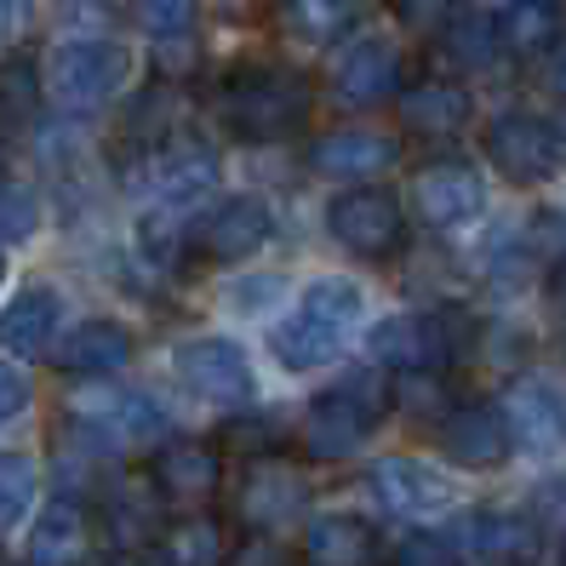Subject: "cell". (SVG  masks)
I'll use <instances>...</instances> for the list:
<instances>
[{
  "mask_svg": "<svg viewBox=\"0 0 566 566\" xmlns=\"http://www.w3.org/2000/svg\"><path fill=\"white\" fill-rule=\"evenodd\" d=\"M29 18H35V7H29V0H0V46H12V41H23V29H29Z\"/></svg>",
  "mask_w": 566,
  "mask_h": 566,
  "instance_id": "obj_39",
  "label": "cell"
},
{
  "mask_svg": "<svg viewBox=\"0 0 566 566\" xmlns=\"http://www.w3.org/2000/svg\"><path fill=\"white\" fill-rule=\"evenodd\" d=\"M195 7H201V0H132V18H138L149 35H184L195 23Z\"/></svg>",
  "mask_w": 566,
  "mask_h": 566,
  "instance_id": "obj_34",
  "label": "cell"
},
{
  "mask_svg": "<svg viewBox=\"0 0 566 566\" xmlns=\"http://www.w3.org/2000/svg\"><path fill=\"white\" fill-rule=\"evenodd\" d=\"M86 544H92V510L81 497H46L23 538V560L29 566H81Z\"/></svg>",
  "mask_w": 566,
  "mask_h": 566,
  "instance_id": "obj_18",
  "label": "cell"
},
{
  "mask_svg": "<svg viewBox=\"0 0 566 566\" xmlns=\"http://www.w3.org/2000/svg\"><path fill=\"white\" fill-rule=\"evenodd\" d=\"M41 229V195L23 184H0V247H23Z\"/></svg>",
  "mask_w": 566,
  "mask_h": 566,
  "instance_id": "obj_33",
  "label": "cell"
},
{
  "mask_svg": "<svg viewBox=\"0 0 566 566\" xmlns=\"http://www.w3.org/2000/svg\"><path fill=\"white\" fill-rule=\"evenodd\" d=\"M355 23V0H286V29L304 46H332L344 41Z\"/></svg>",
  "mask_w": 566,
  "mask_h": 566,
  "instance_id": "obj_31",
  "label": "cell"
},
{
  "mask_svg": "<svg viewBox=\"0 0 566 566\" xmlns=\"http://www.w3.org/2000/svg\"><path fill=\"white\" fill-rule=\"evenodd\" d=\"M486 160L504 172L510 184H549L560 172V160H566V138H560V126H549L544 115H497L486 126Z\"/></svg>",
  "mask_w": 566,
  "mask_h": 566,
  "instance_id": "obj_9",
  "label": "cell"
},
{
  "mask_svg": "<svg viewBox=\"0 0 566 566\" xmlns=\"http://www.w3.org/2000/svg\"><path fill=\"white\" fill-rule=\"evenodd\" d=\"M549 297H555V310L566 315V263H560V270L549 275Z\"/></svg>",
  "mask_w": 566,
  "mask_h": 566,
  "instance_id": "obj_41",
  "label": "cell"
},
{
  "mask_svg": "<svg viewBox=\"0 0 566 566\" xmlns=\"http://www.w3.org/2000/svg\"><path fill=\"white\" fill-rule=\"evenodd\" d=\"M366 321V292L349 275H321L304 286V297L270 326V355L286 366V373L310 378L326 373L332 360H344L355 326Z\"/></svg>",
  "mask_w": 566,
  "mask_h": 566,
  "instance_id": "obj_1",
  "label": "cell"
},
{
  "mask_svg": "<svg viewBox=\"0 0 566 566\" xmlns=\"http://www.w3.org/2000/svg\"><path fill=\"white\" fill-rule=\"evenodd\" d=\"M497 35H504L510 57H538L560 41V7L555 0H510L497 12Z\"/></svg>",
  "mask_w": 566,
  "mask_h": 566,
  "instance_id": "obj_26",
  "label": "cell"
},
{
  "mask_svg": "<svg viewBox=\"0 0 566 566\" xmlns=\"http://www.w3.org/2000/svg\"><path fill=\"white\" fill-rule=\"evenodd\" d=\"M315 109L310 75L286 70V63H247L223 81V120L241 132L247 144H275L292 138Z\"/></svg>",
  "mask_w": 566,
  "mask_h": 566,
  "instance_id": "obj_2",
  "label": "cell"
},
{
  "mask_svg": "<svg viewBox=\"0 0 566 566\" xmlns=\"http://www.w3.org/2000/svg\"><path fill=\"white\" fill-rule=\"evenodd\" d=\"M310 566H378V532L360 515H315L304 526Z\"/></svg>",
  "mask_w": 566,
  "mask_h": 566,
  "instance_id": "obj_23",
  "label": "cell"
},
{
  "mask_svg": "<svg viewBox=\"0 0 566 566\" xmlns=\"http://www.w3.org/2000/svg\"><path fill=\"white\" fill-rule=\"evenodd\" d=\"M373 492L389 515L401 521H441L458 510V486L423 458H378L373 463Z\"/></svg>",
  "mask_w": 566,
  "mask_h": 566,
  "instance_id": "obj_12",
  "label": "cell"
},
{
  "mask_svg": "<svg viewBox=\"0 0 566 566\" xmlns=\"http://www.w3.org/2000/svg\"><path fill=\"white\" fill-rule=\"evenodd\" d=\"M326 235L366 263H384L407 247V212L389 189H338L326 201Z\"/></svg>",
  "mask_w": 566,
  "mask_h": 566,
  "instance_id": "obj_7",
  "label": "cell"
},
{
  "mask_svg": "<svg viewBox=\"0 0 566 566\" xmlns=\"http://www.w3.org/2000/svg\"><path fill=\"white\" fill-rule=\"evenodd\" d=\"M560 566H566V544H560Z\"/></svg>",
  "mask_w": 566,
  "mask_h": 566,
  "instance_id": "obj_44",
  "label": "cell"
},
{
  "mask_svg": "<svg viewBox=\"0 0 566 566\" xmlns=\"http://www.w3.org/2000/svg\"><path fill=\"white\" fill-rule=\"evenodd\" d=\"M441 52L458 70H492V63L504 57V35H497V23L486 12H463L441 29Z\"/></svg>",
  "mask_w": 566,
  "mask_h": 566,
  "instance_id": "obj_29",
  "label": "cell"
},
{
  "mask_svg": "<svg viewBox=\"0 0 566 566\" xmlns=\"http://www.w3.org/2000/svg\"><path fill=\"white\" fill-rule=\"evenodd\" d=\"M160 526H166V497H160L155 475H126L104 492V532L115 549H126V555L155 549Z\"/></svg>",
  "mask_w": 566,
  "mask_h": 566,
  "instance_id": "obj_17",
  "label": "cell"
},
{
  "mask_svg": "<svg viewBox=\"0 0 566 566\" xmlns=\"http://www.w3.org/2000/svg\"><path fill=\"white\" fill-rule=\"evenodd\" d=\"M172 373H178V384L195 395V401H201V407H218V412L247 407L252 389H258L252 355H247L235 338H218V332L178 344V349H172Z\"/></svg>",
  "mask_w": 566,
  "mask_h": 566,
  "instance_id": "obj_6",
  "label": "cell"
},
{
  "mask_svg": "<svg viewBox=\"0 0 566 566\" xmlns=\"http://www.w3.org/2000/svg\"><path fill=\"white\" fill-rule=\"evenodd\" d=\"M132 360V332L109 315H92L81 326H70V338L57 344V366L70 378H109Z\"/></svg>",
  "mask_w": 566,
  "mask_h": 566,
  "instance_id": "obj_20",
  "label": "cell"
},
{
  "mask_svg": "<svg viewBox=\"0 0 566 566\" xmlns=\"http://www.w3.org/2000/svg\"><path fill=\"white\" fill-rule=\"evenodd\" d=\"M281 436H286V423H281V412H247L241 423H229V441L235 447H281Z\"/></svg>",
  "mask_w": 566,
  "mask_h": 566,
  "instance_id": "obj_36",
  "label": "cell"
},
{
  "mask_svg": "<svg viewBox=\"0 0 566 566\" xmlns=\"http://www.w3.org/2000/svg\"><path fill=\"white\" fill-rule=\"evenodd\" d=\"M544 57H549V86H555V92L566 97V35H560V41H555V46H549Z\"/></svg>",
  "mask_w": 566,
  "mask_h": 566,
  "instance_id": "obj_40",
  "label": "cell"
},
{
  "mask_svg": "<svg viewBox=\"0 0 566 566\" xmlns=\"http://www.w3.org/2000/svg\"><path fill=\"white\" fill-rule=\"evenodd\" d=\"M510 423L504 407L486 401H463L452 412H441V452L458 463V470H497L510 458Z\"/></svg>",
  "mask_w": 566,
  "mask_h": 566,
  "instance_id": "obj_16",
  "label": "cell"
},
{
  "mask_svg": "<svg viewBox=\"0 0 566 566\" xmlns=\"http://www.w3.org/2000/svg\"><path fill=\"white\" fill-rule=\"evenodd\" d=\"M401 75H407L401 46L389 35H360L338 52V63H332V97L349 109H373V104L401 92Z\"/></svg>",
  "mask_w": 566,
  "mask_h": 566,
  "instance_id": "obj_11",
  "label": "cell"
},
{
  "mask_svg": "<svg viewBox=\"0 0 566 566\" xmlns=\"http://www.w3.org/2000/svg\"><path fill=\"white\" fill-rule=\"evenodd\" d=\"M395 566H458V549L447 538H436V532H412L395 549Z\"/></svg>",
  "mask_w": 566,
  "mask_h": 566,
  "instance_id": "obj_35",
  "label": "cell"
},
{
  "mask_svg": "<svg viewBox=\"0 0 566 566\" xmlns=\"http://www.w3.org/2000/svg\"><path fill=\"white\" fill-rule=\"evenodd\" d=\"M41 92L46 75L35 70V57H0V138H18L23 126H35Z\"/></svg>",
  "mask_w": 566,
  "mask_h": 566,
  "instance_id": "obj_28",
  "label": "cell"
},
{
  "mask_svg": "<svg viewBox=\"0 0 566 566\" xmlns=\"http://www.w3.org/2000/svg\"><path fill=\"white\" fill-rule=\"evenodd\" d=\"M395 155L389 138H378V132H360V126H338L326 132V138L310 144V166L326 178H366V172H384Z\"/></svg>",
  "mask_w": 566,
  "mask_h": 566,
  "instance_id": "obj_24",
  "label": "cell"
},
{
  "mask_svg": "<svg viewBox=\"0 0 566 566\" xmlns=\"http://www.w3.org/2000/svg\"><path fill=\"white\" fill-rule=\"evenodd\" d=\"M395 115H401L407 132H418V138H447V132H458L463 120H470V92H463L458 81H412L395 92Z\"/></svg>",
  "mask_w": 566,
  "mask_h": 566,
  "instance_id": "obj_22",
  "label": "cell"
},
{
  "mask_svg": "<svg viewBox=\"0 0 566 566\" xmlns=\"http://www.w3.org/2000/svg\"><path fill=\"white\" fill-rule=\"evenodd\" d=\"M458 7H470V12H486V18H492V12H504L510 0H458Z\"/></svg>",
  "mask_w": 566,
  "mask_h": 566,
  "instance_id": "obj_42",
  "label": "cell"
},
{
  "mask_svg": "<svg viewBox=\"0 0 566 566\" xmlns=\"http://www.w3.org/2000/svg\"><path fill=\"white\" fill-rule=\"evenodd\" d=\"M304 504H310V481L297 475L292 463H281V458H258L252 463V475L241 486V515L252 526H281L292 515H304Z\"/></svg>",
  "mask_w": 566,
  "mask_h": 566,
  "instance_id": "obj_21",
  "label": "cell"
},
{
  "mask_svg": "<svg viewBox=\"0 0 566 566\" xmlns=\"http://www.w3.org/2000/svg\"><path fill=\"white\" fill-rule=\"evenodd\" d=\"M57 332H63V292L46 281L18 286L0 310V349L18 360H46L57 349Z\"/></svg>",
  "mask_w": 566,
  "mask_h": 566,
  "instance_id": "obj_14",
  "label": "cell"
},
{
  "mask_svg": "<svg viewBox=\"0 0 566 566\" xmlns=\"http://www.w3.org/2000/svg\"><path fill=\"white\" fill-rule=\"evenodd\" d=\"M126 86H132V52L109 35H70L46 57V92L70 115H92L115 104Z\"/></svg>",
  "mask_w": 566,
  "mask_h": 566,
  "instance_id": "obj_4",
  "label": "cell"
},
{
  "mask_svg": "<svg viewBox=\"0 0 566 566\" xmlns=\"http://www.w3.org/2000/svg\"><path fill=\"white\" fill-rule=\"evenodd\" d=\"M275 241V207L263 195H223V201L189 229V247L212 263H241Z\"/></svg>",
  "mask_w": 566,
  "mask_h": 566,
  "instance_id": "obj_10",
  "label": "cell"
},
{
  "mask_svg": "<svg viewBox=\"0 0 566 566\" xmlns=\"http://www.w3.org/2000/svg\"><path fill=\"white\" fill-rule=\"evenodd\" d=\"M366 349L384 373L395 378H423V373H441V366L458 355V326L447 315H423V310H407V315H389L366 332Z\"/></svg>",
  "mask_w": 566,
  "mask_h": 566,
  "instance_id": "obj_8",
  "label": "cell"
},
{
  "mask_svg": "<svg viewBox=\"0 0 566 566\" xmlns=\"http://www.w3.org/2000/svg\"><path fill=\"white\" fill-rule=\"evenodd\" d=\"M504 423L510 441L532 458H555L566 452V395L544 378H521L504 395Z\"/></svg>",
  "mask_w": 566,
  "mask_h": 566,
  "instance_id": "obj_15",
  "label": "cell"
},
{
  "mask_svg": "<svg viewBox=\"0 0 566 566\" xmlns=\"http://www.w3.org/2000/svg\"><path fill=\"white\" fill-rule=\"evenodd\" d=\"M172 120H178V92L149 86V92L132 97V109L120 120V138L132 149H160V144H172Z\"/></svg>",
  "mask_w": 566,
  "mask_h": 566,
  "instance_id": "obj_30",
  "label": "cell"
},
{
  "mask_svg": "<svg viewBox=\"0 0 566 566\" xmlns=\"http://www.w3.org/2000/svg\"><path fill=\"white\" fill-rule=\"evenodd\" d=\"M463 549L486 566H521L532 549H538V526L526 515H510V510H481L470 526H463Z\"/></svg>",
  "mask_w": 566,
  "mask_h": 566,
  "instance_id": "obj_25",
  "label": "cell"
},
{
  "mask_svg": "<svg viewBox=\"0 0 566 566\" xmlns=\"http://www.w3.org/2000/svg\"><path fill=\"white\" fill-rule=\"evenodd\" d=\"M41 470L29 452H0V532H12L29 510H35Z\"/></svg>",
  "mask_w": 566,
  "mask_h": 566,
  "instance_id": "obj_32",
  "label": "cell"
},
{
  "mask_svg": "<svg viewBox=\"0 0 566 566\" xmlns=\"http://www.w3.org/2000/svg\"><path fill=\"white\" fill-rule=\"evenodd\" d=\"M389 384H384V373L378 366H355V373H344L332 389H321L315 401H310V412H304V452L310 458H349L355 447H366L373 441V429L384 423V412H389Z\"/></svg>",
  "mask_w": 566,
  "mask_h": 566,
  "instance_id": "obj_3",
  "label": "cell"
},
{
  "mask_svg": "<svg viewBox=\"0 0 566 566\" xmlns=\"http://www.w3.org/2000/svg\"><path fill=\"white\" fill-rule=\"evenodd\" d=\"M0 281H7V258H0Z\"/></svg>",
  "mask_w": 566,
  "mask_h": 566,
  "instance_id": "obj_43",
  "label": "cell"
},
{
  "mask_svg": "<svg viewBox=\"0 0 566 566\" xmlns=\"http://www.w3.org/2000/svg\"><path fill=\"white\" fill-rule=\"evenodd\" d=\"M218 560H223V526L212 515H184L160 526L155 566H218Z\"/></svg>",
  "mask_w": 566,
  "mask_h": 566,
  "instance_id": "obj_27",
  "label": "cell"
},
{
  "mask_svg": "<svg viewBox=\"0 0 566 566\" xmlns=\"http://www.w3.org/2000/svg\"><path fill=\"white\" fill-rule=\"evenodd\" d=\"M229 566H292V555L275 538H247L235 555H229Z\"/></svg>",
  "mask_w": 566,
  "mask_h": 566,
  "instance_id": "obj_38",
  "label": "cell"
},
{
  "mask_svg": "<svg viewBox=\"0 0 566 566\" xmlns=\"http://www.w3.org/2000/svg\"><path fill=\"white\" fill-rule=\"evenodd\" d=\"M29 401H35V389H29V378L18 373L12 360H0V429H7L12 418L29 412Z\"/></svg>",
  "mask_w": 566,
  "mask_h": 566,
  "instance_id": "obj_37",
  "label": "cell"
},
{
  "mask_svg": "<svg viewBox=\"0 0 566 566\" xmlns=\"http://www.w3.org/2000/svg\"><path fill=\"white\" fill-rule=\"evenodd\" d=\"M412 201L429 229H463L486 212V178L470 160H429L412 178Z\"/></svg>",
  "mask_w": 566,
  "mask_h": 566,
  "instance_id": "obj_13",
  "label": "cell"
},
{
  "mask_svg": "<svg viewBox=\"0 0 566 566\" xmlns=\"http://www.w3.org/2000/svg\"><path fill=\"white\" fill-rule=\"evenodd\" d=\"M70 418L81 429V441L92 452H149L166 441V412L149 401L144 389H115V384H97V389H81L70 401Z\"/></svg>",
  "mask_w": 566,
  "mask_h": 566,
  "instance_id": "obj_5",
  "label": "cell"
},
{
  "mask_svg": "<svg viewBox=\"0 0 566 566\" xmlns=\"http://www.w3.org/2000/svg\"><path fill=\"white\" fill-rule=\"evenodd\" d=\"M149 475H155V486H160L166 504L195 510V504H207V497L218 492L223 463H218V452L201 447V441H172V447L155 452V470H149Z\"/></svg>",
  "mask_w": 566,
  "mask_h": 566,
  "instance_id": "obj_19",
  "label": "cell"
}]
</instances>
